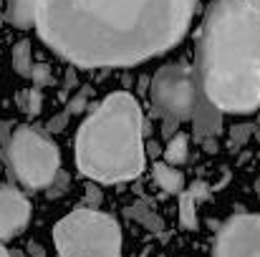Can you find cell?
<instances>
[{
	"label": "cell",
	"mask_w": 260,
	"mask_h": 257,
	"mask_svg": "<svg viewBox=\"0 0 260 257\" xmlns=\"http://www.w3.org/2000/svg\"><path fill=\"white\" fill-rule=\"evenodd\" d=\"M200 0H33L41 41L79 68H129L184 38Z\"/></svg>",
	"instance_id": "6da1fadb"
},
{
	"label": "cell",
	"mask_w": 260,
	"mask_h": 257,
	"mask_svg": "<svg viewBox=\"0 0 260 257\" xmlns=\"http://www.w3.org/2000/svg\"><path fill=\"white\" fill-rule=\"evenodd\" d=\"M197 74L207 103L222 114L260 106V13L245 0H215L197 35Z\"/></svg>",
	"instance_id": "7a4b0ae2"
},
{
	"label": "cell",
	"mask_w": 260,
	"mask_h": 257,
	"mask_svg": "<svg viewBox=\"0 0 260 257\" xmlns=\"http://www.w3.org/2000/svg\"><path fill=\"white\" fill-rule=\"evenodd\" d=\"M144 134L147 121L139 101L129 91H114L76 131V167L96 184L132 181L147 164Z\"/></svg>",
	"instance_id": "3957f363"
},
{
	"label": "cell",
	"mask_w": 260,
	"mask_h": 257,
	"mask_svg": "<svg viewBox=\"0 0 260 257\" xmlns=\"http://www.w3.org/2000/svg\"><path fill=\"white\" fill-rule=\"evenodd\" d=\"M58 257H121L119 222L96 207H76L53 227Z\"/></svg>",
	"instance_id": "277c9868"
},
{
	"label": "cell",
	"mask_w": 260,
	"mask_h": 257,
	"mask_svg": "<svg viewBox=\"0 0 260 257\" xmlns=\"http://www.w3.org/2000/svg\"><path fill=\"white\" fill-rule=\"evenodd\" d=\"M10 176L30 192L48 189L61 174V152L53 139L33 126H18L3 149Z\"/></svg>",
	"instance_id": "5b68a950"
},
{
	"label": "cell",
	"mask_w": 260,
	"mask_h": 257,
	"mask_svg": "<svg viewBox=\"0 0 260 257\" xmlns=\"http://www.w3.org/2000/svg\"><path fill=\"white\" fill-rule=\"evenodd\" d=\"M152 106L162 119H192L194 116V103H197V88L194 76L187 66L182 63H167L162 66L149 86Z\"/></svg>",
	"instance_id": "8992f818"
},
{
	"label": "cell",
	"mask_w": 260,
	"mask_h": 257,
	"mask_svg": "<svg viewBox=\"0 0 260 257\" xmlns=\"http://www.w3.org/2000/svg\"><path fill=\"white\" fill-rule=\"evenodd\" d=\"M215 257H260V214H233L215 237Z\"/></svg>",
	"instance_id": "52a82bcc"
},
{
	"label": "cell",
	"mask_w": 260,
	"mask_h": 257,
	"mask_svg": "<svg viewBox=\"0 0 260 257\" xmlns=\"http://www.w3.org/2000/svg\"><path fill=\"white\" fill-rule=\"evenodd\" d=\"M30 202L20 189L0 184V242L18 237L30 225Z\"/></svg>",
	"instance_id": "ba28073f"
},
{
	"label": "cell",
	"mask_w": 260,
	"mask_h": 257,
	"mask_svg": "<svg viewBox=\"0 0 260 257\" xmlns=\"http://www.w3.org/2000/svg\"><path fill=\"white\" fill-rule=\"evenodd\" d=\"M207 197V184L194 181L189 189L179 192V225L184 230H197V202Z\"/></svg>",
	"instance_id": "9c48e42d"
},
{
	"label": "cell",
	"mask_w": 260,
	"mask_h": 257,
	"mask_svg": "<svg viewBox=\"0 0 260 257\" xmlns=\"http://www.w3.org/2000/svg\"><path fill=\"white\" fill-rule=\"evenodd\" d=\"M152 174H154V181L159 184V189H165L167 194H179L184 189V176L182 171L167 164V162H157L152 167Z\"/></svg>",
	"instance_id": "30bf717a"
},
{
	"label": "cell",
	"mask_w": 260,
	"mask_h": 257,
	"mask_svg": "<svg viewBox=\"0 0 260 257\" xmlns=\"http://www.w3.org/2000/svg\"><path fill=\"white\" fill-rule=\"evenodd\" d=\"M5 20L15 28H33L36 25V10L33 0H8Z\"/></svg>",
	"instance_id": "8fae6325"
},
{
	"label": "cell",
	"mask_w": 260,
	"mask_h": 257,
	"mask_svg": "<svg viewBox=\"0 0 260 257\" xmlns=\"http://www.w3.org/2000/svg\"><path fill=\"white\" fill-rule=\"evenodd\" d=\"M187 154H189V136L184 131H177L174 136H170V141L165 146V162L172 167H179L187 162Z\"/></svg>",
	"instance_id": "7c38bea8"
},
{
	"label": "cell",
	"mask_w": 260,
	"mask_h": 257,
	"mask_svg": "<svg viewBox=\"0 0 260 257\" xmlns=\"http://www.w3.org/2000/svg\"><path fill=\"white\" fill-rule=\"evenodd\" d=\"M13 68L18 76L23 79H30L33 74V48H30V41H18L13 46Z\"/></svg>",
	"instance_id": "4fadbf2b"
},
{
	"label": "cell",
	"mask_w": 260,
	"mask_h": 257,
	"mask_svg": "<svg viewBox=\"0 0 260 257\" xmlns=\"http://www.w3.org/2000/svg\"><path fill=\"white\" fill-rule=\"evenodd\" d=\"M126 217L137 219L139 225H144V227H147V230H152V232H162V219H159L152 209H147V207H142V204L129 207V209H126Z\"/></svg>",
	"instance_id": "5bb4252c"
},
{
	"label": "cell",
	"mask_w": 260,
	"mask_h": 257,
	"mask_svg": "<svg viewBox=\"0 0 260 257\" xmlns=\"http://www.w3.org/2000/svg\"><path fill=\"white\" fill-rule=\"evenodd\" d=\"M41 98H43V96H41V88L33 86L30 91H20V93H18V106H20L23 111H28L30 116H36V114L41 111V103H43Z\"/></svg>",
	"instance_id": "9a60e30c"
},
{
	"label": "cell",
	"mask_w": 260,
	"mask_h": 257,
	"mask_svg": "<svg viewBox=\"0 0 260 257\" xmlns=\"http://www.w3.org/2000/svg\"><path fill=\"white\" fill-rule=\"evenodd\" d=\"M30 79H33V84L38 86V88H43V86L51 84V68H48L46 63H33V74H30Z\"/></svg>",
	"instance_id": "2e32d148"
},
{
	"label": "cell",
	"mask_w": 260,
	"mask_h": 257,
	"mask_svg": "<svg viewBox=\"0 0 260 257\" xmlns=\"http://www.w3.org/2000/svg\"><path fill=\"white\" fill-rule=\"evenodd\" d=\"M69 111H63V114H58V116H53V121L48 124V131L51 134H58V131H63L66 129V124H69Z\"/></svg>",
	"instance_id": "e0dca14e"
},
{
	"label": "cell",
	"mask_w": 260,
	"mask_h": 257,
	"mask_svg": "<svg viewBox=\"0 0 260 257\" xmlns=\"http://www.w3.org/2000/svg\"><path fill=\"white\" fill-rule=\"evenodd\" d=\"M99 202H101V192H99L96 181H91L86 187V207H96Z\"/></svg>",
	"instance_id": "ac0fdd59"
},
{
	"label": "cell",
	"mask_w": 260,
	"mask_h": 257,
	"mask_svg": "<svg viewBox=\"0 0 260 257\" xmlns=\"http://www.w3.org/2000/svg\"><path fill=\"white\" fill-rule=\"evenodd\" d=\"M84 106H86V91H81V93L69 103V114H81V111H84Z\"/></svg>",
	"instance_id": "d6986e66"
},
{
	"label": "cell",
	"mask_w": 260,
	"mask_h": 257,
	"mask_svg": "<svg viewBox=\"0 0 260 257\" xmlns=\"http://www.w3.org/2000/svg\"><path fill=\"white\" fill-rule=\"evenodd\" d=\"M248 134H250V126H235V129H233V146L243 144V141L248 139Z\"/></svg>",
	"instance_id": "ffe728a7"
},
{
	"label": "cell",
	"mask_w": 260,
	"mask_h": 257,
	"mask_svg": "<svg viewBox=\"0 0 260 257\" xmlns=\"http://www.w3.org/2000/svg\"><path fill=\"white\" fill-rule=\"evenodd\" d=\"M28 252L33 257H46V250H43L38 242H28Z\"/></svg>",
	"instance_id": "44dd1931"
},
{
	"label": "cell",
	"mask_w": 260,
	"mask_h": 257,
	"mask_svg": "<svg viewBox=\"0 0 260 257\" xmlns=\"http://www.w3.org/2000/svg\"><path fill=\"white\" fill-rule=\"evenodd\" d=\"M245 3H248L250 8H255V10H258V13H260V0H245Z\"/></svg>",
	"instance_id": "7402d4cb"
},
{
	"label": "cell",
	"mask_w": 260,
	"mask_h": 257,
	"mask_svg": "<svg viewBox=\"0 0 260 257\" xmlns=\"http://www.w3.org/2000/svg\"><path fill=\"white\" fill-rule=\"evenodd\" d=\"M0 257H13L8 250H5V245H3V242H0Z\"/></svg>",
	"instance_id": "603a6c76"
},
{
	"label": "cell",
	"mask_w": 260,
	"mask_h": 257,
	"mask_svg": "<svg viewBox=\"0 0 260 257\" xmlns=\"http://www.w3.org/2000/svg\"><path fill=\"white\" fill-rule=\"evenodd\" d=\"M0 10H3V0H0Z\"/></svg>",
	"instance_id": "cb8c5ba5"
}]
</instances>
